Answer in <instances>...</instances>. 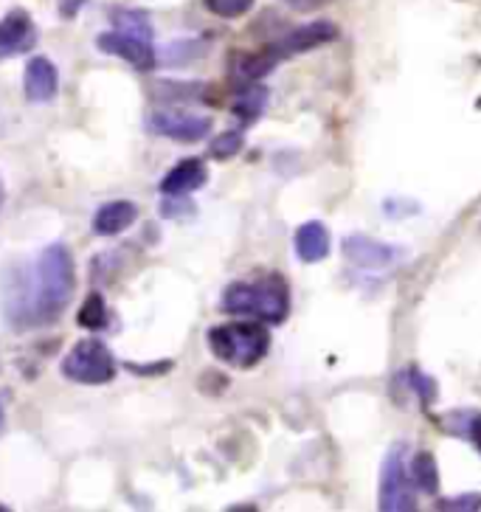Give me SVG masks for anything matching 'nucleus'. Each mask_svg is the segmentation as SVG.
<instances>
[{"label": "nucleus", "instance_id": "obj_2", "mask_svg": "<svg viewBox=\"0 0 481 512\" xmlns=\"http://www.w3.org/2000/svg\"><path fill=\"white\" fill-rule=\"evenodd\" d=\"M220 310L228 316H248L265 324H282L290 313V290L279 273H268L256 282H234L226 287Z\"/></svg>", "mask_w": 481, "mask_h": 512}, {"label": "nucleus", "instance_id": "obj_25", "mask_svg": "<svg viewBox=\"0 0 481 512\" xmlns=\"http://www.w3.org/2000/svg\"><path fill=\"white\" fill-rule=\"evenodd\" d=\"M287 6H293V9H299V12H310V9H316L321 6L324 0H285Z\"/></svg>", "mask_w": 481, "mask_h": 512}, {"label": "nucleus", "instance_id": "obj_10", "mask_svg": "<svg viewBox=\"0 0 481 512\" xmlns=\"http://www.w3.org/2000/svg\"><path fill=\"white\" fill-rule=\"evenodd\" d=\"M344 254L349 262H355L358 268H372V271H380V268H389L391 262L397 259V248L389 245V242L372 240V237H363V234H355V237H346L344 240Z\"/></svg>", "mask_w": 481, "mask_h": 512}, {"label": "nucleus", "instance_id": "obj_22", "mask_svg": "<svg viewBox=\"0 0 481 512\" xmlns=\"http://www.w3.org/2000/svg\"><path fill=\"white\" fill-rule=\"evenodd\" d=\"M456 504H436V507H442V510H476L481 504V498L479 496H467V498H453Z\"/></svg>", "mask_w": 481, "mask_h": 512}, {"label": "nucleus", "instance_id": "obj_17", "mask_svg": "<svg viewBox=\"0 0 481 512\" xmlns=\"http://www.w3.org/2000/svg\"><path fill=\"white\" fill-rule=\"evenodd\" d=\"M268 105V91L262 88V85H245V91L237 96V102H234V113L240 116L245 124H251L262 116V110Z\"/></svg>", "mask_w": 481, "mask_h": 512}, {"label": "nucleus", "instance_id": "obj_7", "mask_svg": "<svg viewBox=\"0 0 481 512\" xmlns=\"http://www.w3.org/2000/svg\"><path fill=\"white\" fill-rule=\"evenodd\" d=\"M99 48L105 54H113V57H121L124 62H130L138 71H152L158 65V54L152 48L150 40H141V37H133V34H124L119 29H110L105 34H99Z\"/></svg>", "mask_w": 481, "mask_h": 512}, {"label": "nucleus", "instance_id": "obj_26", "mask_svg": "<svg viewBox=\"0 0 481 512\" xmlns=\"http://www.w3.org/2000/svg\"><path fill=\"white\" fill-rule=\"evenodd\" d=\"M3 425H6V417H3V406H0V431H3Z\"/></svg>", "mask_w": 481, "mask_h": 512}, {"label": "nucleus", "instance_id": "obj_20", "mask_svg": "<svg viewBox=\"0 0 481 512\" xmlns=\"http://www.w3.org/2000/svg\"><path fill=\"white\" fill-rule=\"evenodd\" d=\"M206 9L211 15L226 17V20H234V17H242L245 12H251L254 0H203Z\"/></svg>", "mask_w": 481, "mask_h": 512}, {"label": "nucleus", "instance_id": "obj_19", "mask_svg": "<svg viewBox=\"0 0 481 512\" xmlns=\"http://www.w3.org/2000/svg\"><path fill=\"white\" fill-rule=\"evenodd\" d=\"M107 304H105V296L102 293H91L88 299H85V304L79 307V316H76V321H79V327L82 330H105L107 327Z\"/></svg>", "mask_w": 481, "mask_h": 512}, {"label": "nucleus", "instance_id": "obj_12", "mask_svg": "<svg viewBox=\"0 0 481 512\" xmlns=\"http://www.w3.org/2000/svg\"><path fill=\"white\" fill-rule=\"evenodd\" d=\"M23 88L29 102H51L60 91V71L48 57H31L23 76Z\"/></svg>", "mask_w": 481, "mask_h": 512}, {"label": "nucleus", "instance_id": "obj_8", "mask_svg": "<svg viewBox=\"0 0 481 512\" xmlns=\"http://www.w3.org/2000/svg\"><path fill=\"white\" fill-rule=\"evenodd\" d=\"M37 46V26L29 12L15 9L0 20V60L15 57Z\"/></svg>", "mask_w": 481, "mask_h": 512}, {"label": "nucleus", "instance_id": "obj_14", "mask_svg": "<svg viewBox=\"0 0 481 512\" xmlns=\"http://www.w3.org/2000/svg\"><path fill=\"white\" fill-rule=\"evenodd\" d=\"M279 54H276V48H265V51H251V54H234V60H231V74L237 82L242 85H251V82H259L265 74H271L273 68L279 65Z\"/></svg>", "mask_w": 481, "mask_h": 512}, {"label": "nucleus", "instance_id": "obj_4", "mask_svg": "<svg viewBox=\"0 0 481 512\" xmlns=\"http://www.w3.org/2000/svg\"><path fill=\"white\" fill-rule=\"evenodd\" d=\"M62 375L74 380V383H82V386H105L116 377V358L102 341L88 338V341H79L65 355Z\"/></svg>", "mask_w": 481, "mask_h": 512}, {"label": "nucleus", "instance_id": "obj_18", "mask_svg": "<svg viewBox=\"0 0 481 512\" xmlns=\"http://www.w3.org/2000/svg\"><path fill=\"white\" fill-rule=\"evenodd\" d=\"M113 29L124 31V34H133V37H141V40H150L152 43V23L150 17L138 9H116L113 15Z\"/></svg>", "mask_w": 481, "mask_h": 512}, {"label": "nucleus", "instance_id": "obj_16", "mask_svg": "<svg viewBox=\"0 0 481 512\" xmlns=\"http://www.w3.org/2000/svg\"><path fill=\"white\" fill-rule=\"evenodd\" d=\"M411 482H414V490H422V493H428V496H434L436 490H439V470H436L434 453H414V462H411Z\"/></svg>", "mask_w": 481, "mask_h": 512}, {"label": "nucleus", "instance_id": "obj_27", "mask_svg": "<svg viewBox=\"0 0 481 512\" xmlns=\"http://www.w3.org/2000/svg\"><path fill=\"white\" fill-rule=\"evenodd\" d=\"M0 206H3V183H0Z\"/></svg>", "mask_w": 481, "mask_h": 512}, {"label": "nucleus", "instance_id": "obj_11", "mask_svg": "<svg viewBox=\"0 0 481 512\" xmlns=\"http://www.w3.org/2000/svg\"><path fill=\"white\" fill-rule=\"evenodd\" d=\"M209 181V166L203 158H183L172 166L161 181L164 195H192L197 189H203Z\"/></svg>", "mask_w": 481, "mask_h": 512}, {"label": "nucleus", "instance_id": "obj_24", "mask_svg": "<svg viewBox=\"0 0 481 512\" xmlns=\"http://www.w3.org/2000/svg\"><path fill=\"white\" fill-rule=\"evenodd\" d=\"M467 434H470V439L476 442V448L481 451V414H476V417L470 420V425H467Z\"/></svg>", "mask_w": 481, "mask_h": 512}, {"label": "nucleus", "instance_id": "obj_1", "mask_svg": "<svg viewBox=\"0 0 481 512\" xmlns=\"http://www.w3.org/2000/svg\"><path fill=\"white\" fill-rule=\"evenodd\" d=\"M31 276L34 282L23 310V324H43L60 316L74 293V256L62 242H54L40 254Z\"/></svg>", "mask_w": 481, "mask_h": 512}, {"label": "nucleus", "instance_id": "obj_3", "mask_svg": "<svg viewBox=\"0 0 481 512\" xmlns=\"http://www.w3.org/2000/svg\"><path fill=\"white\" fill-rule=\"evenodd\" d=\"M209 347L217 361L234 369H254L271 352V332L259 321H234L209 332Z\"/></svg>", "mask_w": 481, "mask_h": 512}, {"label": "nucleus", "instance_id": "obj_9", "mask_svg": "<svg viewBox=\"0 0 481 512\" xmlns=\"http://www.w3.org/2000/svg\"><path fill=\"white\" fill-rule=\"evenodd\" d=\"M335 37H338V29L332 23H327V20H318V23H307V26L287 31L285 37L273 48L285 60L290 54H304V51H313V48L324 46V43H332Z\"/></svg>", "mask_w": 481, "mask_h": 512}, {"label": "nucleus", "instance_id": "obj_21", "mask_svg": "<svg viewBox=\"0 0 481 512\" xmlns=\"http://www.w3.org/2000/svg\"><path fill=\"white\" fill-rule=\"evenodd\" d=\"M240 150H242V133H237V130L223 133L217 141H211V158H217V161H228V158H234Z\"/></svg>", "mask_w": 481, "mask_h": 512}, {"label": "nucleus", "instance_id": "obj_6", "mask_svg": "<svg viewBox=\"0 0 481 512\" xmlns=\"http://www.w3.org/2000/svg\"><path fill=\"white\" fill-rule=\"evenodd\" d=\"M147 127L158 136L181 141V144H195L211 133V119L197 116V113H183V110H158L147 119Z\"/></svg>", "mask_w": 481, "mask_h": 512}, {"label": "nucleus", "instance_id": "obj_23", "mask_svg": "<svg viewBox=\"0 0 481 512\" xmlns=\"http://www.w3.org/2000/svg\"><path fill=\"white\" fill-rule=\"evenodd\" d=\"M57 3H60L62 17H76V12H79L88 0H57Z\"/></svg>", "mask_w": 481, "mask_h": 512}, {"label": "nucleus", "instance_id": "obj_13", "mask_svg": "<svg viewBox=\"0 0 481 512\" xmlns=\"http://www.w3.org/2000/svg\"><path fill=\"white\" fill-rule=\"evenodd\" d=\"M138 217V206L130 203V200H113V203H105L102 209L96 211L93 217V231L99 237H116L121 231L136 223Z\"/></svg>", "mask_w": 481, "mask_h": 512}, {"label": "nucleus", "instance_id": "obj_5", "mask_svg": "<svg viewBox=\"0 0 481 512\" xmlns=\"http://www.w3.org/2000/svg\"><path fill=\"white\" fill-rule=\"evenodd\" d=\"M377 498H380V510L386 512L417 510V493H414L411 473L406 470L403 445L389 451L386 462L380 467V496Z\"/></svg>", "mask_w": 481, "mask_h": 512}, {"label": "nucleus", "instance_id": "obj_15", "mask_svg": "<svg viewBox=\"0 0 481 512\" xmlns=\"http://www.w3.org/2000/svg\"><path fill=\"white\" fill-rule=\"evenodd\" d=\"M296 254L301 262H321L330 254V231L321 223H304L296 231Z\"/></svg>", "mask_w": 481, "mask_h": 512}]
</instances>
